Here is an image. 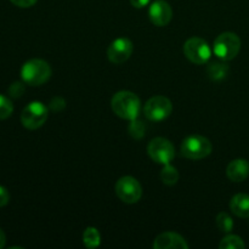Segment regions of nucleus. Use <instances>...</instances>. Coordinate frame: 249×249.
<instances>
[{"instance_id": "23", "label": "nucleus", "mask_w": 249, "mask_h": 249, "mask_svg": "<svg viewBox=\"0 0 249 249\" xmlns=\"http://www.w3.org/2000/svg\"><path fill=\"white\" fill-rule=\"evenodd\" d=\"M10 201V195L9 191L5 189L4 186H0V208L4 206H6Z\"/></svg>"}, {"instance_id": "6", "label": "nucleus", "mask_w": 249, "mask_h": 249, "mask_svg": "<svg viewBox=\"0 0 249 249\" xmlns=\"http://www.w3.org/2000/svg\"><path fill=\"white\" fill-rule=\"evenodd\" d=\"M184 53L195 65H204L212 56V49L204 39L194 36L184 44Z\"/></svg>"}, {"instance_id": "13", "label": "nucleus", "mask_w": 249, "mask_h": 249, "mask_svg": "<svg viewBox=\"0 0 249 249\" xmlns=\"http://www.w3.org/2000/svg\"><path fill=\"white\" fill-rule=\"evenodd\" d=\"M226 175L233 182H241L246 180L249 175L248 160H242V158L231 160L226 168Z\"/></svg>"}, {"instance_id": "26", "label": "nucleus", "mask_w": 249, "mask_h": 249, "mask_svg": "<svg viewBox=\"0 0 249 249\" xmlns=\"http://www.w3.org/2000/svg\"><path fill=\"white\" fill-rule=\"evenodd\" d=\"M5 242H6V237H5V233L4 231L0 229V249L5 246Z\"/></svg>"}, {"instance_id": "16", "label": "nucleus", "mask_w": 249, "mask_h": 249, "mask_svg": "<svg viewBox=\"0 0 249 249\" xmlns=\"http://www.w3.org/2000/svg\"><path fill=\"white\" fill-rule=\"evenodd\" d=\"M160 179H162L163 184L168 185V186H173L179 180V172L173 165L164 164V168L160 172Z\"/></svg>"}, {"instance_id": "11", "label": "nucleus", "mask_w": 249, "mask_h": 249, "mask_svg": "<svg viewBox=\"0 0 249 249\" xmlns=\"http://www.w3.org/2000/svg\"><path fill=\"white\" fill-rule=\"evenodd\" d=\"M148 16L153 24L158 27H164L172 21L173 9L164 0H156L155 2L151 4Z\"/></svg>"}, {"instance_id": "21", "label": "nucleus", "mask_w": 249, "mask_h": 249, "mask_svg": "<svg viewBox=\"0 0 249 249\" xmlns=\"http://www.w3.org/2000/svg\"><path fill=\"white\" fill-rule=\"evenodd\" d=\"M129 133L133 138L140 139L143 136V133H145V125L142 124V122L138 121V119H133L129 125Z\"/></svg>"}, {"instance_id": "24", "label": "nucleus", "mask_w": 249, "mask_h": 249, "mask_svg": "<svg viewBox=\"0 0 249 249\" xmlns=\"http://www.w3.org/2000/svg\"><path fill=\"white\" fill-rule=\"evenodd\" d=\"M10 1H11L14 5H16V6L26 9V7L33 6L38 0H10Z\"/></svg>"}, {"instance_id": "19", "label": "nucleus", "mask_w": 249, "mask_h": 249, "mask_svg": "<svg viewBox=\"0 0 249 249\" xmlns=\"http://www.w3.org/2000/svg\"><path fill=\"white\" fill-rule=\"evenodd\" d=\"M216 226L223 232H230L233 229V220L228 213H219L216 216Z\"/></svg>"}, {"instance_id": "25", "label": "nucleus", "mask_w": 249, "mask_h": 249, "mask_svg": "<svg viewBox=\"0 0 249 249\" xmlns=\"http://www.w3.org/2000/svg\"><path fill=\"white\" fill-rule=\"evenodd\" d=\"M150 0H130V4L136 9H142V7L147 6Z\"/></svg>"}, {"instance_id": "9", "label": "nucleus", "mask_w": 249, "mask_h": 249, "mask_svg": "<svg viewBox=\"0 0 249 249\" xmlns=\"http://www.w3.org/2000/svg\"><path fill=\"white\" fill-rule=\"evenodd\" d=\"M147 153L151 160L160 164H169L175 157L174 146L164 138H156L151 140L147 146Z\"/></svg>"}, {"instance_id": "8", "label": "nucleus", "mask_w": 249, "mask_h": 249, "mask_svg": "<svg viewBox=\"0 0 249 249\" xmlns=\"http://www.w3.org/2000/svg\"><path fill=\"white\" fill-rule=\"evenodd\" d=\"M173 111V105L168 97L153 96L148 100L143 107L145 117L151 122H160L167 119Z\"/></svg>"}, {"instance_id": "2", "label": "nucleus", "mask_w": 249, "mask_h": 249, "mask_svg": "<svg viewBox=\"0 0 249 249\" xmlns=\"http://www.w3.org/2000/svg\"><path fill=\"white\" fill-rule=\"evenodd\" d=\"M51 77V67L41 58H32L27 61L21 68V78L23 83L39 87L48 82Z\"/></svg>"}, {"instance_id": "5", "label": "nucleus", "mask_w": 249, "mask_h": 249, "mask_svg": "<svg viewBox=\"0 0 249 249\" xmlns=\"http://www.w3.org/2000/svg\"><path fill=\"white\" fill-rule=\"evenodd\" d=\"M49 116L48 107L39 101H33L27 105L21 113V123L29 130L40 128Z\"/></svg>"}, {"instance_id": "4", "label": "nucleus", "mask_w": 249, "mask_h": 249, "mask_svg": "<svg viewBox=\"0 0 249 249\" xmlns=\"http://www.w3.org/2000/svg\"><path fill=\"white\" fill-rule=\"evenodd\" d=\"M213 146L202 135L187 136L181 143V156L189 160H203L212 153Z\"/></svg>"}, {"instance_id": "22", "label": "nucleus", "mask_w": 249, "mask_h": 249, "mask_svg": "<svg viewBox=\"0 0 249 249\" xmlns=\"http://www.w3.org/2000/svg\"><path fill=\"white\" fill-rule=\"evenodd\" d=\"M24 92V85L22 82H15L12 83L9 87V94L10 96L14 97V99H18L23 95Z\"/></svg>"}, {"instance_id": "3", "label": "nucleus", "mask_w": 249, "mask_h": 249, "mask_svg": "<svg viewBox=\"0 0 249 249\" xmlns=\"http://www.w3.org/2000/svg\"><path fill=\"white\" fill-rule=\"evenodd\" d=\"M241 50V39L232 32H225L216 36L213 53L223 61H230L238 55Z\"/></svg>"}, {"instance_id": "12", "label": "nucleus", "mask_w": 249, "mask_h": 249, "mask_svg": "<svg viewBox=\"0 0 249 249\" xmlns=\"http://www.w3.org/2000/svg\"><path fill=\"white\" fill-rule=\"evenodd\" d=\"M155 249H187L189 245L182 236L175 232H163L156 237L153 242Z\"/></svg>"}, {"instance_id": "20", "label": "nucleus", "mask_w": 249, "mask_h": 249, "mask_svg": "<svg viewBox=\"0 0 249 249\" xmlns=\"http://www.w3.org/2000/svg\"><path fill=\"white\" fill-rule=\"evenodd\" d=\"M14 112V105L9 97L0 95V121L9 118Z\"/></svg>"}, {"instance_id": "18", "label": "nucleus", "mask_w": 249, "mask_h": 249, "mask_svg": "<svg viewBox=\"0 0 249 249\" xmlns=\"http://www.w3.org/2000/svg\"><path fill=\"white\" fill-rule=\"evenodd\" d=\"M220 249H243L246 248L245 242L241 237L236 235H228L221 240L220 245H219Z\"/></svg>"}, {"instance_id": "17", "label": "nucleus", "mask_w": 249, "mask_h": 249, "mask_svg": "<svg viewBox=\"0 0 249 249\" xmlns=\"http://www.w3.org/2000/svg\"><path fill=\"white\" fill-rule=\"evenodd\" d=\"M229 72V67L223 62H213L208 66V74L211 79L220 80L226 77Z\"/></svg>"}, {"instance_id": "15", "label": "nucleus", "mask_w": 249, "mask_h": 249, "mask_svg": "<svg viewBox=\"0 0 249 249\" xmlns=\"http://www.w3.org/2000/svg\"><path fill=\"white\" fill-rule=\"evenodd\" d=\"M83 242L87 248H96L101 243V236L96 228H87L83 233Z\"/></svg>"}, {"instance_id": "14", "label": "nucleus", "mask_w": 249, "mask_h": 249, "mask_svg": "<svg viewBox=\"0 0 249 249\" xmlns=\"http://www.w3.org/2000/svg\"><path fill=\"white\" fill-rule=\"evenodd\" d=\"M230 209L240 218H249V195H235L230 201Z\"/></svg>"}, {"instance_id": "10", "label": "nucleus", "mask_w": 249, "mask_h": 249, "mask_svg": "<svg viewBox=\"0 0 249 249\" xmlns=\"http://www.w3.org/2000/svg\"><path fill=\"white\" fill-rule=\"evenodd\" d=\"M133 50V43L128 38H118L109 44L107 49V57L114 65H121L129 60Z\"/></svg>"}, {"instance_id": "7", "label": "nucleus", "mask_w": 249, "mask_h": 249, "mask_svg": "<svg viewBox=\"0 0 249 249\" xmlns=\"http://www.w3.org/2000/svg\"><path fill=\"white\" fill-rule=\"evenodd\" d=\"M116 195L122 202L128 204H134L140 201L142 196V187L140 182L133 177H123L117 181Z\"/></svg>"}, {"instance_id": "1", "label": "nucleus", "mask_w": 249, "mask_h": 249, "mask_svg": "<svg viewBox=\"0 0 249 249\" xmlns=\"http://www.w3.org/2000/svg\"><path fill=\"white\" fill-rule=\"evenodd\" d=\"M112 109L118 117L128 121L138 118L140 113L141 102L140 99L134 92L128 90H122L114 94L111 101Z\"/></svg>"}]
</instances>
